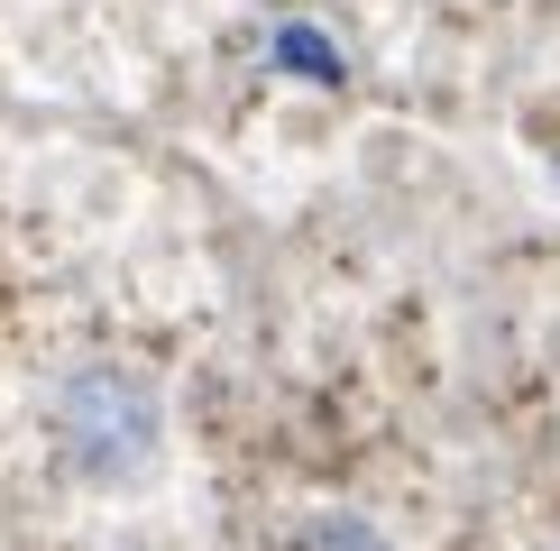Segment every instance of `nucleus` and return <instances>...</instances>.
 <instances>
[{
    "mask_svg": "<svg viewBox=\"0 0 560 551\" xmlns=\"http://www.w3.org/2000/svg\"><path fill=\"white\" fill-rule=\"evenodd\" d=\"M276 65H294V74H322V83H340V56H331V37H313V28H276Z\"/></svg>",
    "mask_w": 560,
    "mask_h": 551,
    "instance_id": "obj_3",
    "label": "nucleus"
},
{
    "mask_svg": "<svg viewBox=\"0 0 560 551\" xmlns=\"http://www.w3.org/2000/svg\"><path fill=\"white\" fill-rule=\"evenodd\" d=\"M156 442H166V405H156V386L138 367L92 359V367H74L56 386V450L92 488H129L156 459Z\"/></svg>",
    "mask_w": 560,
    "mask_h": 551,
    "instance_id": "obj_1",
    "label": "nucleus"
},
{
    "mask_svg": "<svg viewBox=\"0 0 560 551\" xmlns=\"http://www.w3.org/2000/svg\"><path fill=\"white\" fill-rule=\"evenodd\" d=\"M294 551H395V542H386V534H377L368 515H313Z\"/></svg>",
    "mask_w": 560,
    "mask_h": 551,
    "instance_id": "obj_2",
    "label": "nucleus"
}]
</instances>
